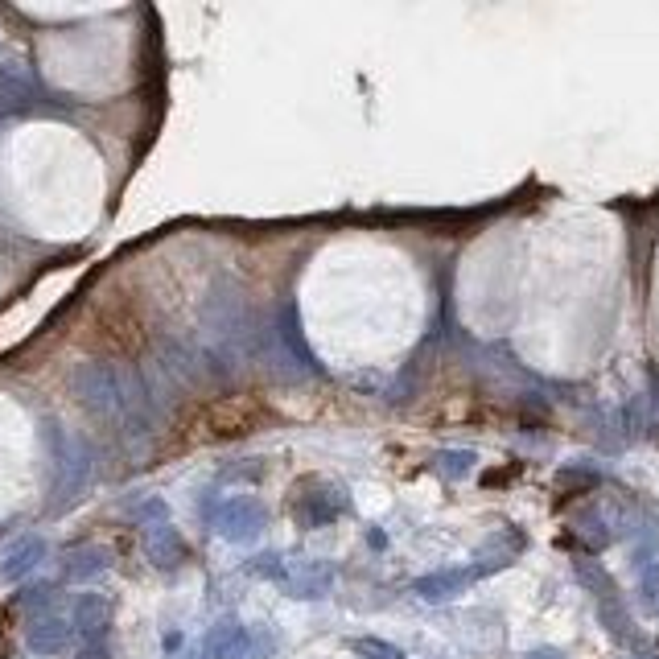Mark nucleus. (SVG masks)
<instances>
[{
  "instance_id": "0eeeda50",
  "label": "nucleus",
  "mask_w": 659,
  "mask_h": 659,
  "mask_svg": "<svg viewBox=\"0 0 659 659\" xmlns=\"http://www.w3.org/2000/svg\"><path fill=\"white\" fill-rule=\"evenodd\" d=\"M281 589L297 602H318V598H330L334 589V565L330 561H289L285 565V577H281Z\"/></svg>"
},
{
  "instance_id": "f3484780",
  "label": "nucleus",
  "mask_w": 659,
  "mask_h": 659,
  "mask_svg": "<svg viewBox=\"0 0 659 659\" xmlns=\"http://www.w3.org/2000/svg\"><path fill=\"white\" fill-rule=\"evenodd\" d=\"M474 454L470 449H445V454H437V470L445 474V478H466L470 470H474Z\"/></svg>"
},
{
  "instance_id": "f03ea898",
  "label": "nucleus",
  "mask_w": 659,
  "mask_h": 659,
  "mask_svg": "<svg viewBox=\"0 0 659 659\" xmlns=\"http://www.w3.org/2000/svg\"><path fill=\"white\" fill-rule=\"evenodd\" d=\"M128 379H132V367H120L108 359H83L71 367L66 384H71V396L83 412L99 416V421H120L128 404Z\"/></svg>"
},
{
  "instance_id": "4468645a",
  "label": "nucleus",
  "mask_w": 659,
  "mask_h": 659,
  "mask_svg": "<svg viewBox=\"0 0 659 659\" xmlns=\"http://www.w3.org/2000/svg\"><path fill=\"white\" fill-rule=\"evenodd\" d=\"M244 643H248V627L239 622L235 614H227V618H219L211 631H206V639H202V659H235L239 651H244Z\"/></svg>"
},
{
  "instance_id": "9b49d317",
  "label": "nucleus",
  "mask_w": 659,
  "mask_h": 659,
  "mask_svg": "<svg viewBox=\"0 0 659 659\" xmlns=\"http://www.w3.org/2000/svg\"><path fill=\"white\" fill-rule=\"evenodd\" d=\"M71 627L83 639H108L112 631V602L103 594H79L71 606Z\"/></svg>"
},
{
  "instance_id": "20e7f679",
  "label": "nucleus",
  "mask_w": 659,
  "mask_h": 659,
  "mask_svg": "<svg viewBox=\"0 0 659 659\" xmlns=\"http://www.w3.org/2000/svg\"><path fill=\"white\" fill-rule=\"evenodd\" d=\"M351 511V495H346L338 482L318 478V474H305L293 482V495H289V515L293 524L314 532V528H330L334 519H342Z\"/></svg>"
},
{
  "instance_id": "4be33fe9",
  "label": "nucleus",
  "mask_w": 659,
  "mask_h": 659,
  "mask_svg": "<svg viewBox=\"0 0 659 659\" xmlns=\"http://www.w3.org/2000/svg\"><path fill=\"white\" fill-rule=\"evenodd\" d=\"M75 659H116V651L108 647V639H83Z\"/></svg>"
},
{
  "instance_id": "5701e85b",
  "label": "nucleus",
  "mask_w": 659,
  "mask_h": 659,
  "mask_svg": "<svg viewBox=\"0 0 659 659\" xmlns=\"http://www.w3.org/2000/svg\"><path fill=\"white\" fill-rule=\"evenodd\" d=\"M528 659H561V651H557V647H536Z\"/></svg>"
},
{
  "instance_id": "1a4fd4ad",
  "label": "nucleus",
  "mask_w": 659,
  "mask_h": 659,
  "mask_svg": "<svg viewBox=\"0 0 659 659\" xmlns=\"http://www.w3.org/2000/svg\"><path fill=\"white\" fill-rule=\"evenodd\" d=\"M75 627H71V618H62V614H33L29 618V627H25V647L33 655H58L66 651V643H71Z\"/></svg>"
},
{
  "instance_id": "b1692460",
  "label": "nucleus",
  "mask_w": 659,
  "mask_h": 659,
  "mask_svg": "<svg viewBox=\"0 0 659 659\" xmlns=\"http://www.w3.org/2000/svg\"><path fill=\"white\" fill-rule=\"evenodd\" d=\"M178 643H182V635H178V631L165 635V651H178Z\"/></svg>"
},
{
  "instance_id": "f8f14e48",
  "label": "nucleus",
  "mask_w": 659,
  "mask_h": 659,
  "mask_svg": "<svg viewBox=\"0 0 659 659\" xmlns=\"http://www.w3.org/2000/svg\"><path fill=\"white\" fill-rule=\"evenodd\" d=\"M46 552H50V544L42 540V536H21L9 552H5V561H0V581H25V577H33V569H38L42 561H46Z\"/></svg>"
},
{
  "instance_id": "412c9836",
  "label": "nucleus",
  "mask_w": 659,
  "mask_h": 659,
  "mask_svg": "<svg viewBox=\"0 0 659 659\" xmlns=\"http://www.w3.org/2000/svg\"><path fill=\"white\" fill-rule=\"evenodd\" d=\"M264 478V462L260 458H248V466H227L223 470V482H260Z\"/></svg>"
},
{
  "instance_id": "7ed1b4c3",
  "label": "nucleus",
  "mask_w": 659,
  "mask_h": 659,
  "mask_svg": "<svg viewBox=\"0 0 659 659\" xmlns=\"http://www.w3.org/2000/svg\"><path fill=\"white\" fill-rule=\"evenodd\" d=\"M46 441L54 445V487H50V511H62L79 499V491L91 478V445L62 425H46Z\"/></svg>"
},
{
  "instance_id": "423d86ee",
  "label": "nucleus",
  "mask_w": 659,
  "mask_h": 659,
  "mask_svg": "<svg viewBox=\"0 0 659 659\" xmlns=\"http://www.w3.org/2000/svg\"><path fill=\"white\" fill-rule=\"evenodd\" d=\"M211 528L227 540V544H252L264 528H268V507L256 495H227L215 507Z\"/></svg>"
},
{
  "instance_id": "6e6552de",
  "label": "nucleus",
  "mask_w": 659,
  "mask_h": 659,
  "mask_svg": "<svg viewBox=\"0 0 659 659\" xmlns=\"http://www.w3.org/2000/svg\"><path fill=\"white\" fill-rule=\"evenodd\" d=\"M145 557H149V565L153 569H161V573H173V569H182L186 565V557H190V544L182 540V532L169 524H153V528H145Z\"/></svg>"
},
{
  "instance_id": "9d476101",
  "label": "nucleus",
  "mask_w": 659,
  "mask_h": 659,
  "mask_svg": "<svg viewBox=\"0 0 659 659\" xmlns=\"http://www.w3.org/2000/svg\"><path fill=\"white\" fill-rule=\"evenodd\" d=\"M474 581H478L474 565H466V569H437V573L416 577V581H412V594L425 598V602H449V598L466 594Z\"/></svg>"
},
{
  "instance_id": "f257e3e1",
  "label": "nucleus",
  "mask_w": 659,
  "mask_h": 659,
  "mask_svg": "<svg viewBox=\"0 0 659 659\" xmlns=\"http://www.w3.org/2000/svg\"><path fill=\"white\" fill-rule=\"evenodd\" d=\"M83 342L91 351H99V359H116L120 367H132V359L145 355L149 346V330H145V318L128 297H103L95 301L91 318H87V334Z\"/></svg>"
},
{
  "instance_id": "2eb2a0df",
  "label": "nucleus",
  "mask_w": 659,
  "mask_h": 659,
  "mask_svg": "<svg viewBox=\"0 0 659 659\" xmlns=\"http://www.w3.org/2000/svg\"><path fill=\"white\" fill-rule=\"evenodd\" d=\"M351 651H355L359 659H404V651H400L396 643L379 639V635H359V639H351Z\"/></svg>"
},
{
  "instance_id": "dca6fc26",
  "label": "nucleus",
  "mask_w": 659,
  "mask_h": 659,
  "mask_svg": "<svg viewBox=\"0 0 659 659\" xmlns=\"http://www.w3.org/2000/svg\"><path fill=\"white\" fill-rule=\"evenodd\" d=\"M50 602H54V585L50 581H33L17 594V606L33 610V614H50Z\"/></svg>"
},
{
  "instance_id": "a211bd4d",
  "label": "nucleus",
  "mask_w": 659,
  "mask_h": 659,
  "mask_svg": "<svg viewBox=\"0 0 659 659\" xmlns=\"http://www.w3.org/2000/svg\"><path fill=\"white\" fill-rule=\"evenodd\" d=\"M285 565H289V561L281 557V552H260V557H252V561H248V573H252V577H268V581L281 585Z\"/></svg>"
},
{
  "instance_id": "39448f33",
  "label": "nucleus",
  "mask_w": 659,
  "mask_h": 659,
  "mask_svg": "<svg viewBox=\"0 0 659 659\" xmlns=\"http://www.w3.org/2000/svg\"><path fill=\"white\" fill-rule=\"evenodd\" d=\"M264 421V408L248 396H227V400H215L211 408H202L198 416V437L202 441H235V437H248L256 433V425Z\"/></svg>"
},
{
  "instance_id": "ddd939ff",
  "label": "nucleus",
  "mask_w": 659,
  "mask_h": 659,
  "mask_svg": "<svg viewBox=\"0 0 659 659\" xmlns=\"http://www.w3.org/2000/svg\"><path fill=\"white\" fill-rule=\"evenodd\" d=\"M112 569V552L108 548H99V544H79V548H71L62 557V581H95V577H103Z\"/></svg>"
},
{
  "instance_id": "6ab92c4d",
  "label": "nucleus",
  "mask_w": 659,
  "mask_h": 659,
  "mask_svg": "<svg viewBox=\"0 0 659 659\" xmlns=\"http://www.w3.org/2000/svg\"><path fill=\"white\" fill-rule=\"evenodd\" d=\"M272 651H276V635L272 631H248V643H244V651H239L235 659H272Z\"/></svg>"
},
{
  "instance_id": "aec40b11",
  "label": "nucleus",
  "mask_w": 659,
  "mask_h": 659,
  "mask_svg": "<svg viewBox=\"0 0 659 659\" xmlns=\"http://www.w3.org/2000/svg\"><path fill=\"white\" fill-rule=\"evenodd\" d=\"M132 519L141 528H153V524H165V519H169V507H165V499H145L141 507L132 511Z\"/></svg>"
}]
</instances>
